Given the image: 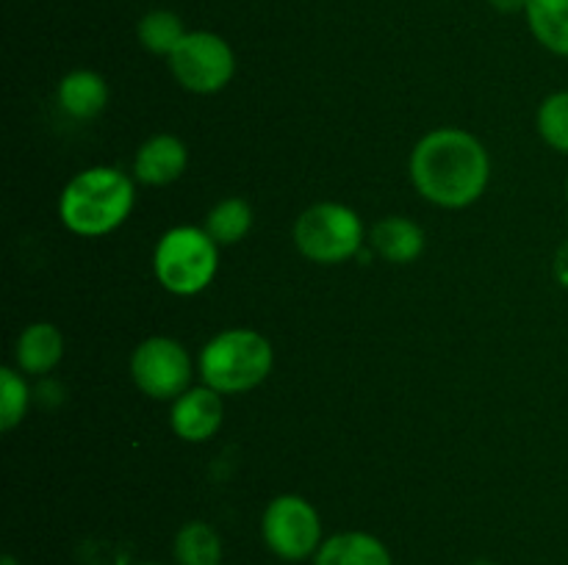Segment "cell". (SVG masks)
Here are the masks:
<instances>
[{"label":"cell","mask_w":568,"mask_h":565,"mask_svg":"<svg viewBox=\"0 0 568 565\" xmlns=\"http://www.w3.org/2000/svg\"><path fill=\"white\" fill-rule=\"evenodd\" d=\"M31 386L26 374L17 366H3L0 369V430L11 432L26 421L28 408H31Z\"/></svg>","instance_id":"d6986e66"},{"label":"cell","mask_w":568,"mask_h":565,"mask_svg":"<svg viewBox=\"0 0 568 565\" xmlns=\"http://www.w3.org/2000/svg\"><path fill=\"white\" fill-rule=\"evenodd\" d=\"M253 205L247 199L225 197L205 214L203 227L220 247H233L242 238H247V233L253 230Z\"/></svg>","instance_id":"e0dca14e"},{"label":"cell","mask_w":568,"mask_h":565,"mask_svg":"<svg viewBox=\"0 0 568 565\" xmlns=\"http://www.w3.org/2000/svg\"><path fill=\"white\" fill-rule=\"evenodd\" d=\"M64 358V332L53 321H31L17 336L14 366L22 374L44 377Z\"/></svg>","instance_id":"8fae6325"},{"label":"cell","mask_w":568,"mask_h":565,"mask_svg":"<svg viewBox=\"0 0 568 565\" xmlns=\"http://www.w3.org/2000/svg\"><path fill=\"white\" fill-rule=\"evenodd\" d=\"M261 537L275 557L300 563L316 557L322 546V518L314 504L297 493H281L261 515Z\"/></svg>","instance_id":"8992f818"},{"label":"cell","mask_w":568,"mask_h":565,"mask_svg":"<svg viewBox=\"0 0 568 565\" xmlns=\"http://www.w3.org/2000/svg\"><path fill=\"white\" fill-rule=\"evenodd\" d=\"M222 537L209 521H189L172 541V557L178 565H222Z\"/></svg>","instance_id":"2e32d148"},{"label":"cell","mask_w":568,"mask_h":565,"mask_svg":"<svg viewBox=\"0 0 568 565\" xmlns=\"http://www.w3.org/2000/svg\"><path fill=\"white\" fill-rule=\"evenodd\" d=\"M552 271H555V280H558L564 288H568V238L558 249H555Z\"/></svg>","instance_id":"44dd1931"},{"label":"cell","mask_w":568,"mask_h":565,"mask_svg":"<svg viewBox=\"0 0 568 565\" xmlns=\"http://www.w3.org/2000/svg\"><path fill=\"white\" fill-rule=\"evenodd\" d=\"M536 125L549 147L568 155V89H560V92H552L541 100Z\"/></svg>","instance_id":"ffe728a7"},{"label":"cell","mask_w":568,"mask_h":565,"mask_svg":"<svg viewBox=\"0 0 568 565\" xmlns=\"http://www.w3.org/2000/svg\"><path fill=\"white\" fill-rule=\"evenodd\" d=\"M153 271L161 288L175 297H194L220 271V244L197 225L170 227L153 249Z\"/></svg>","instance_id":"277c9868"},{"label":"cell","mask_w":568,"mask_h":565,"mask_svg":"<svg viewBox=\"0 0 568 565\" xmlns=\"http://www.w3.org/2000/svg\"><path fill=\"white\" fill-rule=\"evenodd\" d=\"M410 183L422 199L447 210L475 205L491 181V155L464 127H436L410 150Z\"/></svg>","instance_id":"6da1fadb"},{"label":"cell","mask_w":568,"mask_h":565,"mask_svg":"<svg viewBox=\"0 0 568 565\" xmlns=\"http://www.w3.org/2000/svg\"><path fill=\"white\" fill-rule=\"evenodd\" d=\"M194 366L186 347L170 336H150L133 349L131 380L144 397L159 402H175L192 388Z\"/></svg>","instance_id":"ba28073f"},{"label":"cell","mask_w":568,"mask_h":565,"mask_svg":"<svg viewBox=\"0 0 568 565\" xmlns=\"http://www.w3.org/2000/svg\"><path fill=\"white\" fill-rule=\"evenodd\" d=\"M172 78L192 94H216L236 75V55L214 31H189L166 59Z\"/></svg>","instance_id":"52a82bcc"},{"label":"cell","mask_w":568,"mask_h":565,"mask_svg":"<svg viewBox=\"0 0 568 565\" xmlns=\"http://www.w3.org/2000/svg\"><path fill=\"white\" fill-rule=\"evenodd\" d=\"M186 33L189 31L181 17L170 9L148 11L136 25V37L142 48L153 55H164V59L175 53V48L183 42Z\"/></svg>","instance_id":"ac0fdd59"},{"label":"cell","mask_w":568,"mask_h":565,"mask_svg":"<svg viewBox=\"0 0 568 565\" xmlns=\"http://www.w3.org/2000/svg\"><path fill=\"white\" fill-rule=\"evenodd\" d=\"M275 366L272 341L250 327H231L216 332L200 349L197 371L203 386L214 388L222 397L227 393H247L258 388Z\"/></svg>","instance_id":"3957f363"},{"label":"cell","mask_w":568,"mask_h":565,"mask_svg":"<svg viewBox=\"0 0 568 565\" xmlns=\"http://www.w3.org/2000/svg\"><path fill=\"white\" fill-rule=\"evenodd\" d=\"M189 147L175 133H155L133 155V177L144 186H170L186 172Z\"/></svg>","instance_id":"30bf717a"},{"label":"cell","mask_w":568,"mask_h":565,"mask_svg":"<svg viewBox=\"0 0 568 565\" xmlns=\"http://www.w3.org/2000/svg\"><path fill=\"white\" fill-rule=\"evenodd\" d=\"M469 565H497V563H491V559H475V563H469Z\"/></svg>","instance_id":"603a6c76"},{"label":"cell","mask_w":568,"mask_h":565,"mask_svg":"<svg viewBox=\"0 0 568 565\" xmlns=\"http://www.w3.org/2000/svg\"><path fill=\"white\" fill-rule=\"evenodd\" d=\"M488 3H491L499 14H519V11L525 14L530 0H488Z\"/></svg>","instance_id":"7402d4cb"},{"label":"cell","mask_w":568,"mask_h":565,"mask_svg":"<svg viewBox=\"0 0 568 565\" xmlns=\"http://www.w3.org/2000/svg\"><path fill=\"white\" fill-rule=\"evenodd\" d=\"M566 203H568V177H566Z\"/></svg>","instance_id":"cb8c5ba5"},{"label":"cell","mask_w":568,"mask_h":565,"mask_svg":"<svg viewBox=\"0 0 568 565\" xmlns=\"http://www.w3.org/2000/svg\"><path fill=\"white\" fill-rule=\"evenodd\" d=\"M109 83L94 70H72L67 72L55 89V103L70 120L89 122L100 116L109 105Z\"/></svg>","instance_id":"7c38bea8"},{"label":"cell","mask_w":568,"mask_h":565,"mask_svg":"<svg viewBox=\"0 0 568 565\" xmlns=\"http://www.w3.org/2000/svg\"><path fill=\"white\" fill-rule=\"evenodd\" d=\"M314 565H394V559L377 535L347 530L322 541Z\"/></svg>","instance_id":"4fadbf2b"},{"label":"cell","mask_w":568,"mask_h":565,"mask_svg":"<svg viewBox=\"0 0 568 565\" xmlns=\"http://www.w3.org/2000/svg\"><path fill=\"white\" fill-rule=\"evenodd\" d=\"M369 244L388 264H414L425 253V230L410 216H383L369 233Z\"/></svg>","instance_id":"5bb4252c"},{"label":"cell","mask_w":568,"mask_h":565,"mask_svg":"<svg viewBox=\"0 0 568 565\" xmlns=\"http://www.w3.org/2000/svg\"><path fill=\"white\" fill-rule=\"evenodd\" d=\"M136 205V186L116 166H89L72 175L59 197V219L70 233L100 238L125 225Z\"/></svg>","instance_id":"7a4b0ae2"},{"label":"cell","mask_w":568,"mask_h":565,"mask_svg":"<svg viewBox=\"0 0 568 565\" xmlns=\"http://www.w3.org/2000/svg\"><path fill=\"white\" fill-rule=\"evenodd\" d=\"M225 399L209 386H192L172 402L170 427L181 441L203 443L222 430Z\"/></svg>","instance_id":"9c48e42d"},{"label":"cell","mask_w":568,"mask_h":565,"mask_svg":"<svg viewBox=\"0 0 568 565\" xmlns=\"http://www.w3.org/2000/svg\"><path fill=\"white\" fill-rule=\"evenodd\" d=\"M525 17L538 44L568 59V0H530Z\"/></svg>","instance_id":"9a60e30c"},{"label":"cell","mask_w":568,"mask_h":565,"mask_svg":"<svg viewBox=\"0 0 568 565\" xmlns=\"http://www.w3.org/2000/svg\"><path fill=\"white\" fill-rule=\"evenodd\" d=\"M366 242L358 210L344 203H314L294 222V244L311 264L336 266L361 255Z\"/></svg>","instance_id":"5b68a950"},{"label":"cell","mask_w":568,"mask_h":565,"mask_svg":"<svg viewBox=\"0 0 568 565\" xmlns=\"http://www.w3.org/2000/svg\"><path fill=\"white\" fill-rule=\"evenodd\" d=\"M139 565H161V563H139Z\"/></svg>","instance_id":"d4e9b609"}]
</instances>
